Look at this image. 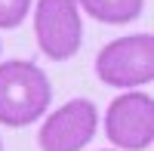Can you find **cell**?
Returning a JSON list of instances; mask_svg holds the SVG:
<instances>
[{
  "instance_id": "obj_1",
  "label": "cell",
  "mask_w": 154,
  "mask_h": 151,
  "mask_svg": "<svg viewBox=\"0 0 154 151\" xmlns=\"http://www.w3.org/2000/svg\"><path fill=\"white\" fill-rule=\"evenodd\" d=\"M53 102V83L28 59H9L0 65V123L31 127Z\"/></svg>"
},
{
  "instance_id": "obj_2",
  "label": "cell",
  "mask_w": 154,
  "mask_h": 151,
  "mask_svg": "<svg viewBox=\"0 0 154 151\" xmlns=\"http://www.w3.org/2000/svg\"><path fill=\"white\" fill-rule=\"evenodd\" d=\"M96 74L105 86L133 90L154 80V34H126L99 49Z\"/></svg>"
},
{
  "instance_id": "obj_3",
  "label": "cell",
  "mask_w": 154,
  "mask_h": 151,
  "mask_svg": "<svg viewBox=\"0 0 154 151\" xmlns=\"http://www.w3.org/2000/svg\"><path fill=\"white\" fill-rule=\"evenodd\" d=\"M34 34H37V46L46 59L65 62L77 56L83 40L80 3L77 0H37Z\"/></svg>"
},
{
  "instance_id": "obj_4",
  "label": "cell",
  "mask_w": 154,
  "mask_h": 151,
  "mask_svg": "<svg viewBox=\"0 0 154 151\" xmlns=\"http://www.w3.org/2000/svg\"><path fill=\"white\" fill-rule=\"evenodd\" d=\"M105 136L123 151H145L154 145V96L133 90L117 96L105 114Z\"/></svg>"
},
{
  "instance_id": "obj_5",
  "label": "cell",
  "mask_w": 154,
  "mask_h": 151,
  "mask_svg": "<svg viewBox=\"0 0 154 151\" xmlns=\"http://www.w3.org/2000/svg\"><path fill=\"white\" fill-rule=\"evenodd\" d=\"M99 130V111L89 99H71L43 120L37 142L40 151H83Z\"/></svg>"
},
{
  "instance_id": "obj_6",
  "label": "cell",
  "mask_w": 154,
  "mask_h": 151,
  "mask_svg": "<svg viewBox=\"0 0 154 151\" xmlns=\"http://www.w3.org/2000/svg\"><path fill=\"white\" fill-rule=\"evenodd\" d=\"M77 3L102 25H130L145 9V0H77Z\"/></svg>"
},
{
  "instance_id": "obj_7",
  "label": "cell",
  "mask_w": 154,
  "mask_h": 151,
  "mask_svg": "<svg viewBox=\"0 0 154 151\" xmlns=\"http://www.w3.org/2000/svg\"><path fill=\"white\" fill-rule=\"evenodd\" d=\"M31 0H0V28H16L25 22Z\"/></svg>"
},
{
  "instance_id": "obj_8",
  "label": "cell",
  "mask_w": 154,
  "mask_h": 151,
  "mask_svg": "<svg viewBox=\"0 0 154 151\" xmlns=\"http://www.w3.org/2000/svg\"><path fill=\"white\" fill-rule=\"evenodd\" d=\"M0 151H3V142H0Z\"/></svg>"
},
{
  "instance_id": "obj_9",
  "label": "cell",
  "mask_w": 154,
  "mask_h": 151,
  "mask_svg": "<svg viewBox=\"0 0 154 151\" xmlns=\"http://www.w3.org/2000/svg\"><path fill=\"white\" fill-rule=\"evenodd\" d=\"M108 151H111V148H108ZM120 151H123V148H120Z\"/></svg>"
}]
</instances>
